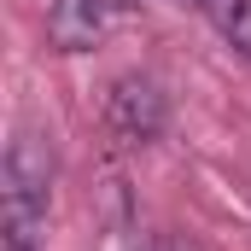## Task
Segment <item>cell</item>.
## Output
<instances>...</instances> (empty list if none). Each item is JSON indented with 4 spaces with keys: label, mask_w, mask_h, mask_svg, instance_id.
I'll use <instances>...</instances> for the list:
<instances>
[{
    "label": "cell",
    "mask_w": 251,
    "mask_h": 251,
    "mask_svg": "<svg viewBox=\"0 0 251 251\" xmlns=\"http://www.w3.org/2000/svg\"><path fill=\"white\" fill-rule=\"evenodd\" d=\"M100 6H105V12H134L140 0H100Z\"/></svg>",
    "instance_id": "cell-6"
},
{
    "label": "cell",
    "mask_w": 251,
    "mask_h": 251,
    "mask_svg": "<svg viewBox=\"0 0 251 251\" xmlns=\"http://www.w3.org/2000/svg\"><path fill=\"white\" fill-rule=\"evenodd\" d=\"M105 123H111L117 140L146 146V140H158L164 123H170V100H164V88H158L152 76H123V82H111V94H105Z\"/></svg>",
    "instance_id": "cell-2"
},
{
    "label": "cell",
    "mask_w": 251,
    "mask_h": 251,
    "mask_svg": "<svg viewBox=\"0 0 251 251\" xmlns=\"http://www.w3.org/2000/svg\"><path fill=\"white\" fill-rule=\"evenodd\" d=\"M152 251H199V246H187L181 234H158V240H152Z\"/></svg>",
    "instance_id": "cell-5"
},
{
    "label": "cell",
    "mask_w": 251,
    "mask_h": 251,
    "mask_svg": "<svg viewBox=\"0 0 251 251\" xmlns=\"http://www.w3.org/2000/svg\"><path fill=\"white\" fill-rule=\"evenodd\" d=\"M187 6H199V12L216 24V35L251 59V0H187Z\"/></svg>",
    "instance_id": "cell-4"
},
{
    "label": "cell",
    "mask_w": 251,
    "mask_h": 251,
    "mask_svg": "<svg viewBox=\"0 0 251 251\" xmlns=\"http://www.w3.org/2000/svg\"><path fill=\"white\" fill-rule=\"evenodd\" d=\"M111 18L117 12H105L100 0H53L47 6V41L59 53H88V47H100V35L111 29Z\"/></svg>",
    "instance_id": "cell-3"
},
{
    "label": "cell",
    "mask_w": 251,
    "mask_h": 251,
    "mask_svg": "<svg viewBox=\"0 0 251 251\" xmlns=\"http://www.w3.org/2000/svg\"><path fill=\"white\" fill-rule=\"evenodd\" d=\"M0 251H35L29 240H0Z\"/></svg>",
    "instance_id": "cell-7"
},
{
    "label": "cell",
    "mask_w": 251,
    "mask_h": 251,
    "mask_svg": "<svg viewBox=\"0 0 251 251\" xmlns=\"http://www.w3.org/2000/svg\"><path fill=\"white\" fill-rule=\"evenodd\" d=\"M53 146L47 134L24 128L12 146H6V170H0V204H6V240H29L41 234L47 222V204H53Z\"/></svg>",
    "instance_id": "cell-1"
}]
</instances>
